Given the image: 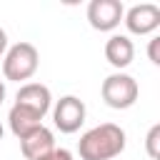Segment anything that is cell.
Returning a JSON list of instances; mask_svg holds the SVG:
<instances>
[{"label": "cell", "instance_id": "cell-1", "mask_svg": "<svg viewBox=\"0 0 160 160\" xmlns=\"http://www.w3.org/2000/svg\"><path fill=\"white\" fill-rule=\"evenodd\" d=\"M122 150H125V130L115 122L95 125L78 142V152L82 160H112Z\"/></svg>", "mask_w": 160, "mask_h": 160}, {"label": "cell", "instance_id": "cell-2", "mask_svg": "<svg viewBox=\"0 0 160 160\" xmlns=\"http://www.w3.org/2000/svg\"><path fill=\"white\" fill-rule=\"evenodd\" d=\"M38 62H40V55L32 42H15L2 60V72L8 80H15V82L30 80L38 70Z\"/></svg>", "mask_w": 160, "mask_h": 160}, {"label": "cell", "instance_id": "cell-3", "mask_svg": "<svg viewBox=\"0 0 160 160\" xmlns=\"http://www.w3.org/2000/svg\"><path fill=\"white\" fill-rule=\"evenodd\" d=\"M100 92H102V100H105L108 108H112V110H125V108H132V105H135L140 88H138V82H135L132 75L112 72V75H108V78L102 80Z\"/></svg>", "mask_w": 160, "mask_h": 160}, {"label": "cell", "instance_id": "cell-4", "mask_svg": "<svg viewBox=\"0 0 160 160\" xmlns=\"http://www.w3.org/2000/svg\"><path fill=\"white\" fill-rule=\"evenodd\" d=\"M52 122L60 132H78L80 125L85 122V102L75 95H65L58 100V105L52 108Z\"/></svg>", "mask_w": 160, "mask_h": 160}, {"label": "cell", "instance_id": "cell-5", "mask_svg": "<svg viewBox=\"0 0 160 160\" xmlns=\"http://www.w3.org/2000/svg\"><path fill=\"white\" fill-rule=\"evenodd\" d=\"M125 15V8L120 0H92L88 5V20L95 30L100 32H110L120 25Z\"/></svg>", "mask_w": 160, "mask_h": 160}, {"label": "cell", "instance_id": "cell-6", "mask_svg": "<svg viewBox=\"0 0 160 160\" xmlns=\"http://www.w3.org/2000/svg\"><path fill=\"white\" fill-rule=\"evenodd\" d=\"M122 22H125V28H128L132 35H150L152 30L160 28V8L152 5V2L132 5V8L122 15Z\"/></svg>", "mask_w": 160, "mask_h": 160}, {"label": "cell", "instance_id": "cell-7", "mask_svg": "<svg viewBox=\"0 0 160 160\" xmlns=\"http://www.w3.org/2000/svg\"><path fill=\"white\" fill-rule=\"evenodd\" d=\"M15 102L28 108V110H32V112H38L40 118H45L48 110H50L52 95H50V88L42 85V82H25L15 95Z\"/></svg>", "mask_w": 160, "mask_h": 160}, {"label": "cell", "instance_id": "cell-8", "mask_svg": "<svg viewBox=\"0 0 160 160\" xmlns=\"http://www.w3.org/2000/svg\"><path fill=\"white\" fill-rule=\"evenodd\" d=\"M20 150L28 160H40L42 155H48L50 150H55V138L52 130H48L45 125L35 128L32 132H28L25 138H20Z\"/></svg>", "mask_w": 160, "mask_h": 160}, {"label": "cell", "instance_id": "cell-9", "mask_svg": "<svg viewBox=\"0 0 160 160\" xmlns=\"http://www.w3.org/2000/svg\"><path fill=\"white\" fill-rule=\"evenodd\" d=\"M105 58H108V62H110L112 68H118V70L128 68V65L132 62V58H135V45H132V40H130L128 35H112V38L105 42Z\"/></svg>", "mask_w": 160, "mask_h": 160}, {"label": "cell", "instance_id": "cell-10", "mask_svg": "<svg viewBox=\"0 0 160 160\" xmlns=\"http://www.w3.org/2000/svg\"><path fill=\"white\" fill-rule=\"evenodd\" d=\"M8 120H10V130L15 132V138H25L28 132H32L35 128L42 125V118L38 112H32V110H28V108H22L18 102L10 108Z\"/></svg>", "mask_w": 160, "mask_h": 160}, {"label": "cell", "instance_id": "cell-11", "mask_svg": "<svg viewBox=\"0 0 160 160\" xmlns=\"http://www.w3.org/2000/svg\"><path fill=\"white\" fill-rule=\"evenodd\" d=\"M158 145H160V125H152L150 132H148V138H145V148H148V155L152 160L160 158V148Z\"/></svg>", "mask_w": 160, "mask_h": 160}, {"label": "cell", "instance_id": "cell-12", "mask_svg": "<svg viewBox=\"0 0 160 160\" xmlns=\"http://www.w3.org/2000/svg\"><path fill=\"white\" fill-rule=\"evenodd\" d=\"M40 160H72V152L65 150V148H55V150H50L48 155H42Z\"/></svg>", "mask_w": 160, "mask_h": 160}, {"label": "cell", "instance_id": "cell-13", "mask_svg": "<svg viewBox=\"0 0 160 160\" xmlns=\"http://www.w3.org/2000/svg\"><path fill=\"white\" fill-rule=\"evenodd\" d=\"M158 45H160V40L155 38V40H150V48H148V55H150V60H152L155 65H160V55H158Z\"/></svg>", "mask_w": 160, "mask_h": 160}, {"label": "cell", "instance_id": "cell-14", "mask_svg": "<svg viewBox=\"0 0 160 160\" xmlns=\"http://www.w3.org/2000/svg\"><path fill=\"white\" fill-rule=\"evenodd\" d=\"M5 48H8V35H5V30L0 28V52H2Z\"/></svg>", "mask_w": 160, "mask_h": 160}, {"label": "cell", "instance_id": "cell-15", "mask_svg": "<svg viewBox=\"0 0 160 160\" xmlns=\"http://www.w3.org/2000/svg\"><path fill=\"white\" fill-rule=\"evenodd\" d=\"M5 100V85H2V80H0V102Z\"/></svg>", "mask_w": 160, "mask_h": 160}, {"label": "cell", "instance_id": "cell-16", "mask_svg": "<svg viewBox=\"0 0 160 160\" xmlns=\"http://www.w3.org/2000/svg\"><path fill=\"white\" fill-rule=\"evenodd\" d=\"M0 138H2V125H0Z\"/></svg>", "mask_w": 160, "mask_h": 160}]
</instances>
